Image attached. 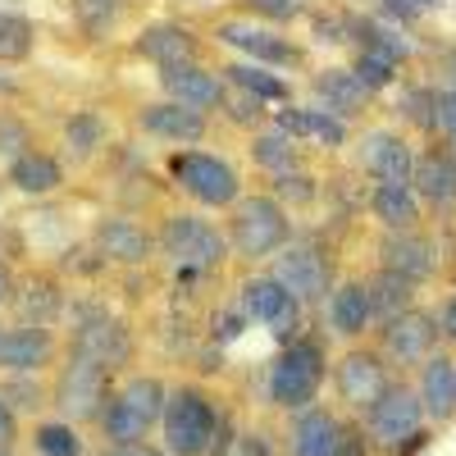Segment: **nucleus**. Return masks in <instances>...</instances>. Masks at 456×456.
<instances>
[{
    "label": "nucleus",
    "instance_id": "f257e3e1",
    "mask_svg": "<svg viewBox=\"0 0 456 456\" xmlns=\"http://www.w3.org/2000/svg\"><path fill=\"white\" fill-rule=\"evenodd\" d=\"M165 443L174 456H206L215 443V425L219 411L210 406V397L201 388H178L165 397Z\"/></svg>",
    "mask_w": 456,
    "mask_h": 456
},
{
    "label": "nucleus",
    "instance_id": "f03ea898",
    "mask_svg": "<svg viewBox=\"0 0 456 456\" xmlns=\"http://www.w3.org/2000/svg\"><path fill=\"white\" fill-rule=\"evenodd\" d=\"M320 384H324V352L315 342L283 347V356L270 370V397H274V406H288V411H301L306 402H315Z\"/></svg>",
    "mask_w": 456,
    "mask_h": 456
},
{
    "label": "nucleus",
    "instance_id": "7ed1b4c3",
    "mask_svg": "<svg viewBox=\"0 0 456 456\" xmlns=\"http://www.w3.org/2000/svg\"><path fill=\"white\" fill-rule=\"evenodd\" d=\"M105 402H110V370L87 356H73L55 379V406L69 420H92Z\"/></svg>",
    "mask_w": 456,
    "mask_h": 456
},
{
    "label": "nucleus",
    "instance_id": "20e7f679",
    "mask_svg": "<svg viewBox=\"0 0 456 456\" xmlns=\"http://www.w3.org/2000/svg\"><path fill=\"white\" fill-rule=\"evenodd\" d=\"M288 242V215L279 201L270 197H247L233 215V247L251 260L260 256H274Z\"/></svg>",
    "mask_w": 456,
    "mask_h": 456
},
{
    "label": "nucleus",
    "instance_id": "39448f33",
    "mask_svg": "<svg viewBox=\"0 0 456 456\" xmlns=\"http://www.w3.org/2000/svg\"><path fill=\"white\" fill-rule=\"evenodd\" d=\"M174 178H178V187H187V192H192L197 201H206V206L238 201V174H233V165H224L219 156L183 151V156H174Z\"/></svg>",
    "mask_w": 456,
    "mask_h": 456
},
{
    "label": "nucleus",
    "instance_id": "423d86ee",
    "mask_svg": "<svg viewBox=\"0 0 456 456\" xmlns=\"http://www.w3.org/2000/svg\"><path fill=\"white\" fill-rule=\"evenodd\" d=\"M420 415H425V406H420V397H415L411 388H388L370 406V438L379 447H397L402 452L415 434H420Z\"/></svg>",
    "mask_w": 456,
    "mask_h": 456
},
{
    "label": "nucleus",
    "instance_id": "0eeeda50",
    "mask_svg": "<svg viewBox=\"0 0 456 456\" xmlns=\"http://www.w3.org/2000/svg\"><path fill=\"white\" fill-rule=\"evenodd\" d=\"M165 251L183 265V270H210L224 260V238L197 215H169L165 224Z\"/></svg>",
    "mask_w": 456,
    "mask_h": 456
},
{
    "label": "nucleus",
    "instance_id": "6e6552de",
    "mask_svg": "<svg viewBox=\"0 0 456 456\" xmlns=\"http://www.w3.org/2000/svg\"><path fill=\"white\" fill-rule=\"evenodd\" d=\"M274 283L292 297V301H315L329 292V260L315 247H292L288 256H279L274 265Z\"/></svg>",
    "mask_w": 456,
    "mask_h": 456
},
{
    "label": "nucleus",
    "instance_id": "1a4fd4ad",
    "mask_svg": "<svg viewBox=\"0 0 456 456\" xmlns=\"http://www.w3.org/2000/svg\"><path fill=\"white\" fill-rule=\"evenodd\" d=\"M242 306L251 320L270 324V333H279V338H292L301 324V301H292L274 279H251L242 288Z\"/></svg>",
    "mask_w": 456,
    "mask_h": 456
},
{
    "label": "nucleus",
    "instance_id": "9d476101",
    "mask_svg": "<svg viewBox=\"0 0 456 456\" xmlns=\"http://www.w3.org/2000/svg\"><path fill=\"white\" fill-rule=\"evenodd\" d=\"M434 342H438V320L425 315V311H406V315L388 320V329H384V347H388V356L402 361V365L429 361Z\"/></svg>",
    "mask_w": 456,
    "mask_h": 456
},
{
    "label": "nucleus",
    "instance_id": "9b49d317",
    "mask_svg": "<svg viewBox=\"0 0 456 456\" xmlns=\"http://www.w3.org/2000/svg\"><path fill=\"white\" fill-rule=\"evenodd\" d=\"M338 393L342 402H352L361 411H370L379 397L388 393V374H384V361L370 356V352H352L338 361Z\"/></svg>",
    "mask_w": 456,
    "mask_h": 456
},
{
    "label": "nucleus",
    "instance_id": "f8f14e48",
    "mask_svg": "<svg viewBox=\"0 0 456 456\" xmlns=\"http://www.w3.org/2000/svg\"><path fill=\"white\" fill-rule=\"evenodd\" d=\"M73 356H87L96 365H128L133 361V338L119 320H87L73 342Z\"/></svg>",
    "mask_w": 456,
    "mask_h": 456
},
{
    "label": "nucleus",
    "instance_id": "ddd939ff",
    "mask_svg": "<svg viewBox=\"0 0 456 456\" xmlns=\"http://www.w3.org/2000/svg\"><path fill=\"white\" fill-rule=\"evenodd\" d=\"M361 160H365V169H370L379 183H406V187H411L415 160H411V146H406L397 133H370L365 146H361Z\"/></svg>",
    "mask_w": 456,
    "mask_h": 456
},
{
    "label": "nucleus",
    "instance_id": "4468645a",
    "mask_svg": "<svg viewBox=\"0 0 456 456\" xmlns=\"http://www.w3.org/2000/svg\"><path fill=\"white\" fill-rule=\"evenodd\" d=\"M434 242L429 238H420V233H393L388 242H384V270L388 274H397V279H406V283H415V279H429L434 274Z\"/></svg>",
    "mask_w": 456,
    "mask_h": 456
},
{
    "label": "nucleus",
    "instance_id": "2eb2a0df",
    "mask_svg": "<svg viewBox=\"0 0 456 456\" xmlns=\"http://www.w3.org/2000/svg\"><path fill=\"white\" fill-rule=\"evenodd\" d=\"M165 92L174 96V105H187V110H210L224 101V83L215 73L197 69V64H178V69H165Z\"/></svg>",
    "mask_w": 456,
    "mask_h": 456
},
{
    "label": "nucleus",
    "instance_id": "dca6fc26",
    "mask_svg": "<svg viewBox=\"0 0 456 456\" xmlns=\"http://www.w3.org/2000/svg\"><path fill=\"white\" fill-rule=\"evenodd\" d=\"M51 361V333L46 329H0V370H42Z\"/></svg>",
    "mask_w": 456,
    "mask_h": 456
},
{
    "label": "nucleus",
    "instance_id": "f3484780",
    "mask_svg": "<svg viewBox=\"0 0 456 456\" xmlns=\"http://www.w3.org/2000/svg\"><path fill=\"white\" fill-rule=\"evenodd\" d=\"M137 51H142L146 60H156L160 69H178V64H192L197 42H192V32L178 28V23H151V28L142 32Z\"/></svg>",
    "mask_w": 456,
    "mask_h": 456
},
{
    "label": "nucleus",
    "instance_id": "a211bd4d",
    "mask_svg": "<svg viewBox=\"0 0 456 456\" xmlns=\"http://www.w3.org/2000/svg\"><path fill=\"white\" fill-rule=\"evenodd\" d=\"M219 42L233 46V51H247L260 64H292L297 60V51L283 42V37L265 32V28H247V23H224L219 28Z\"/></svg>",
    "mask_w": 456,
    "mask_h": 456
},
{
    "label": "nucleus",
    "instance_id": "6ab92c4d",
    "mask_svg": "<svg viewBox=\"0 0 456 456\" xmlns=\"http://www.w3.org/2000/svg\"><path fill=\"white\" fill-rule=\"evenodd\" d=\"M142 128L151 137H165V142H201L206 133V114L197 110H187V105H151L142 110Z\"/></svg>",
    "mask_w": 456,
    "mask_h": 456
},
{
    "label": "nucleus",
    "instance_id": "aec40b11",
    "mask_svg": "<svg viewBox=\"0 0 456 456\" xmlns=\"http://www.w3.org/2000/svg\"><path fill=\"white\" fill-rule=\"evenodd\" d=\"M411 183L420 187V197L434 206H452L456 201V160L447 151H425L411 169Z\"/></svg>",
    "mask_w": 456,
    "mask_h": 456
},
{
    "label": "nucleus",
    "instance_id": "412c9836",
    "mask_svg": "<svg viewBox=\"0 0 456 456\" xmlns=\"http://www.w3.org/2000/svg\"><path fill=\"white\" fill-rule=\"evenodd\" d=\"M333 447H338V420H333L329 411L297 415L292 438H288V452L292 456H333Z\"/></svg>",
    "mask_w": 456,
    "mask_h": 456
},
{
    "label": "nucleus",
    "instance_id": "4be33fe9",
    "mask_svg": "<svg viewBox=\"0 0 456 456\" xmlns=\"http://www.w3.org/2000/svg\"><path fill=\"white\" fill-rule=\"evenodd\" d=\"M96 247H101V256H110V260L137 265V260H146L151 238L142 233L137 224H128V219H101V228H96Z\"/></svg>",
    "mask_w": 456,
    "mask_h": 456
},
{
    "label": "nucleus",
    "instance_id": "5701e85b",
    "mask_svg": "<svg viewBox=\"0 0 456 456\" xmlns=\"http://www.w3.org/2000/svg\"><path fill=\"white\" fill-rule=\"evenodd\" d=\"M279 133L283 137H311L320 146H338L342 137H347L342 119H333L329 110H283L279 114Z\"/></svg>",
    "mask_w": 456,
    "mask_h": 456
},
{
    "label": "nucleus",
    "instance_id": "b1692460",
    "mask_svg": "<svg viewBox=\"0 0 456 456\" xmlns=\"http://www.w3.org/2000/svg\"><path fill=\"white\" fill-rule=\"evenodd\" d=\"M370 206H374L379 219L393 228V233H406V228L420 219V201H415V187H406V183H379V187H374V197H370Z\"/></svg>",
    "mask_w": 456,
    "mask_h": 456
},
{
    "label": "nucleus",
    "instance_id": "393cba45",
    "mask_svg": "<svg viewBox=\"0 0 456 456\" xmlns=\"http://www.w3.org/2000/svg\"><path fill=\"white\" fill-rule=\"evenodd\" d=\"M315 92H320L324 105H333V110H329L333 119H338V114H356V110L370 101V92L356 83L352 69H324L320 78H315Z\"/></svg>",
    "mask_w": 456,
    "mask_h": 456
},
{
    "label": "nucleus",
    "instance_id": "a878e982",
    "mask_svg": "<svg viewBox=\"0 0 456 456\" xmlns=\"http://www.w3.org/2000/svg\"><path fill=\"white\" fill-rule=\"evenodd\" d=\"M420 406L429 411V415H452L456 411V365L447 361V356H434L429 365H425V379H420Z\"/></svg>",
    "mask_w": 456,
    "mask_h": 456
},
{
    "label": "nucleus",
    "instance_id": "bb28decb",
    "mask_svg": "<svg viewBox=\"0 0 456 456\" xmlns=\"http://www.w3.org/2000/svg\"><path fill=\"white\" fill-rule=\"evenodd\" d=\"M329 324H333L338 333H347V338L365 333V324H370L365 283H342V288L333 292V301H329Z\"/></svg>",
    "mask_w": 456,
    "mask_h": 456
},
{
    "label": "nucleus",
    "instance_id": "cd10ccee",
    "mask_svg": "<svg viewBox=\"0 0 456 456\" xmlns=\"http://www.w3.org/2000/svg\"><path fill=\"white\" fill-rule=\"evenodd\" d=\"M60 165L51 156H42V151H23V156L10 165V183L19 187V192H32V197H42V192H55L60 187Z\"/></svg>",
    "mask_w": 456,
    "mask_h": 456
},
{
    "label": "nucleus",
    "instance_id": "c85d7f7f",
    "mask_svg": "<svg viewBox=\"0 0 456 456\" xmlns=\"http://www.w3.org/2000/svg\"><path fill=\"white\" fill-rule=\"evenodd\" d=\"M365 297H370V320H397V315H406L411 311V283L406 279H397V274H374L370 279V288H365Z\"/></svg>",
    "mask_w": 456,
    "mask_h": 456
},
{
    "label": "nucleus",
    "instance_id": "c756f323",
    "mask_svg": "<svg viewBox=\"0 0 456 456\" xmlns=\"http://www.w3.org/2000/svg\"><path fill=\"white\" fill-rule=\"evenodd\" d=\"M165 397H169V393H165V384H160V379H146V374H142V379H133V384L119 393V402L137 415V420H142L146 429L165 415Z\"/></svg>",
    "mask_w": 456,
    "mask_h": 456
},
{
    "label": "nucleus",
    "instance_id": "7c9ffc66",
    "mask_svg": "<svg viewBox=\"0 0 456 456\" xmlns=\"http://www.w3.org/2000/svg\"><path fill=\"white\" fill-rule=\"evenodd\" d=\"M101 429H105V438H110V447H133V443H142L151 429L137 420V415L119 402V393H114L105 406H101Z\"/></svg>",
    "mask_w": 456,
    "mask_h": 456
},
{
    "label": "nucleus",
    "instance_id": "2f4dec72",
    "mask_svg": "<svg viewBox=\"0 0 456 456\" xmlns=\"http://www.w3.org/2000/svg\"><path fill=\"white\" fill-rule=\"evenodd\" d=\"M224 73H228V83H233L238 92H247V96H256V101H283V96H288V87H283L279 78H270L265 69L233 64V69H224Z\"/></svg>",
    "mask_w": 456,
    "mask_h": 456
},
{
    "label": "nucleus",
    "instance_id": "473e14b6",
    "mask_svg": "<svg viewBox=\"0 0 456 456\" xmlns=\"http://www.w3.org/2000/svg\"><path fill=\"white\" fill-rule=\"evenodd\" d=\"M251 156H256V165H265V169H274V174L283 178V174H292V160H297V146H292V137H283V133L274 128V133H260V137H256V146H251Z\"/></svg>",
    "mask_w": 456,
    "mask_h": 456
},
{
    "label": "nucleus",
    "instance_id": "72a5a7b5",
    "mask_svg": "<svg viewBox=\"0 0 456 456\" xmlns=\"http://www.w3.org/2000/svg\"><path fill=\"white\" fill-rule=\"evenodd\" d=\"M32 51V23L19 14H0V60L14 64Z\"/></svg>",
    "mask_w": 456,
    "mask_h": 456
},
{
    "label": "nucleus",
    "instance_id": "f704fd0d",
    "mask_svg": "<svg viewBox=\"0 0 456 456\" xmlns=\"http://www.w3.org/2000/svg\"><path fill=\"white\" fill-rule=\"evenodd\" d=\"M356 83L365 87V92H379V87H388L393 83V73H397V60H388V55H379V51H361L356 55Z\"/></svg>",
    "mask_w": 456,
    "mask_h": 456
},
{
    "label": "nucleus",
    "instance_id": "c9c22d12",
    "mask_svg": "<svg viewBox=\"0 0 456 456\" xmlns=\"http://www.w3.org/2000/svg\"><path fill=\"white\" fill-rule=\"evenodd\" d=\"M32 443H37V452L42 456H78L83 452V438L73 434L69 425H42L32 434Z\"/></svg>",
    "mask_w": 456,
    "mask_h": 456
},
{
    "label": "nucleus",
    "instance_id": "e433bc0d",
    "mask_svg": "<svg viewBox=\"0 0 456 456\" xmlns=\"http://www.w3.org/2000/svg\"><path fill=\"white\" fill-rule=\"evenodd\" d=\"M402 114L411 124H420V128H438V92L429 87H411L402 96Z\"/></svg>",
    "mask_w": 456,
    "mask_h": 456
},
{
    "label": "nucleus",
    "instance_id": "4c0bfd02",
    "mask_svg": "<svg viewBox=\"0 0 456 456\" xmlns=\"http://www.w3.org/2000/svg\"><path fill=\"white\" fill-rule=\"evenodd\" d=\"M73 14H78L83 28L105 32L114 23V14H119V0H73Z\"/></svg>",
    "mask_w": 456,
    "mask_h": 456
},
{
    "label": "nucleus",
    "instance_id": "58836bf2",
    "mask_svg": "<svg viewBox=\"0 0 456 456\" xmlns=\"http://www.w3.org/2000/svg\"><path fill=\"white\" fill-rule=\"evenodd\" d=\"M69 146L78 151V156H92V151L101 146V119L96 114H78V119H69Z\"/></svg>",
    "mask_w": 456,
    "mask_h": 456
},
{
    "label": "nucleus",
    "instance_id": "ea45409f",
    "mask_svg": "<svg viewBox=\"0 0 456 456\" xmlns=\"http://www.w3.org/2000/svg\"><path fill=\"white\" fill-rule=\"evenodd\" d=\"M333 456H365V434L356 425H338V447Z\"/></svg>",
    "mask_w": 456,
    "mask_h": 456
},
{
    "label": "nucleus",
    "instance_id": "a19ab883",
    "mask_svg": "<svg viewBox=\"0 0 456 456\" xmlns=\"http://www.w3.org/2000/svg\"><path fill=\"white\" fill-rule=\"evenodd\" d=\"M438 128H443L447 142L456 146V87H452V92H438Z\"/></svg>",
    "mask_w": 456,
    "mask_h": 456
},
{
    "label": "nucleus",
    "instance_id": "79ce46f5",
    "mask_svg": "<svg viewBox=\"0 0 456 456\" xmlns=\"http://www.w3.org/2000/svg\"><path fill=\"white\" fill-rule=\"evenodd\" d=\"M279 192H283V197H297V201H311L315 187H311V178H301V174H283V178H279Z\"/></svg>",
    "mask_w": 456,
    "mask_h": 456
},
{
    "label": "nucleus",
    "instance_id": "37998d69",
    "mask_svg": "<svg viewBox=\"0 0 456 456\" xmlns=\"http://www.w3.org/2000/svg\"><path fill=\"white\" fill-rule=\"evenodd\" d=\"M251 10H260V14H270V19H292L297 14V0H247Z\"/></svg>",
    "mask_w": 456,
    "mask_h": 456
},
{
    "label": "nucleus",
    "instance_id": "c03bdc74",
    "mask_svg": "<svg viewBox=\"0 0 456 456\" xmlns=\"http://www.w3.org/2000/svg\"><path fill=\"white\" fill-rule=\"evenodd\" d=\"M224 101L233 105V119H238V124H251V119H256V105H260L256 96H247V92H242V96H224Z\"/></svg>",
    "mask_w": 456,
    "mask_h": 456
},
{
    "label": "nucleus",
    "instance_id": "a18cd8bd",
    "mask_svg": "<svg viewBox=\"0 0 456 456\" xmlns=\"http://www.w3.org/2000/svg\"><path fill=\"white\" fill-rule=\"evenodd\" d=\"M14 443V411H10V397L0 393V447Z\"/></svg>",
    "mask_w": 456,
    "mask_h": 456
},
{
    "label": "nucleus",
    "instance_id": "49530a36",
    "mask_svg": "<svg viewBox=\"0 0 456 456\" xmlns=\"http://www.w3.org/2000/svg\"><path fill=\"white\" fill-rule=\"evenodd\" d=\"M384 5H388L393 14H402V19H415V14H420V10H429L434 0H384Z\"/></svg>",
    "mask_w": 456,
    "mask_h": 456
},
{
    "label": "nucleus",
    "instance_id": "de8ad7c7",
    "mask_svg": "<svg viewBox=\"0 0 456 456\" xmlns=\"http://www.w3.org/2000/svg\"><path fill=\"white\" fill-rule=\"evenodd\" d=\"M228 456H270V447H265L260 434H247V438L238 443V452H228Z\"/></svg>",
    "mask_w": 456,
    "mask_h": 456
},
{
    "label": "nucleus",
    "instance_id": "09e8293b",
    "mask_svg": "<svg viewBox=\"0 0 456 456\" xmlns=\"http://www.w3.org/2000/svg\"><path fill=\"white\" fill-rule=\"evenodd\" d=\"M238 333H242V315H219V329H215L219 342H233Z\"/></svg>",
    "mask_w": 456,
    "mask_h": 456
},
{
    "label": "nucleus",
    "instance_id": "8fccbe9b",
    "mask_svg": "<svg viewBox=\"0 0 456 456\" xmlns=\"http://www.w3.org/2000/svg\"><path fill=\"white\" fill-rule=\"evenodd\" d=\"M443 333H447V338L456 342V297H452L447 306H443Z\"/></svg>",
    "mask_w": 456,
    "mask_h": 456
},
{
    "label": "nucleus",
    "instance_id": "3c124183",
    "mask_svg": "<svg viewBox=\"0 0 456 456\" xmlns=\"http://www.w3.org/2000/svg\"><path fill=\"white\" fill-rule=\"evenodd\" d=\"M5 297H10V274L0 270V301H5Z\"/></svg>",
    "mask_w": 456,
    "mask_h": 456
},
{
    "label": "nucleus",
    "instance_id": "603ef678",
    "mask_svg": "<svg viewBox=\"0 0 456 456\" xmlns=\"http://www.w3.org/2000/svg\"><path fill=\"white\" fill-rule=\"evenodd\" d=\"M142 456H160V452H151V447H142Z\"/></svg>",
    "mask_w": 456,
    "mask_h": 456
},
{
    "label": "nucleus",
    "instance_id": "864d4df0",
    "mask_svg": "<svg viewBox=\"0 0 456 456\" xmlns=\"http://www.w3.org/2000/svg\"><path fill=\"white\" fill-rule=\"evenodd\" d=\"M0 456H14V452H10V447H0Z\"/></svg>",
    "mask_w": 456,
    "mask_h": 456
}]
</instances>
